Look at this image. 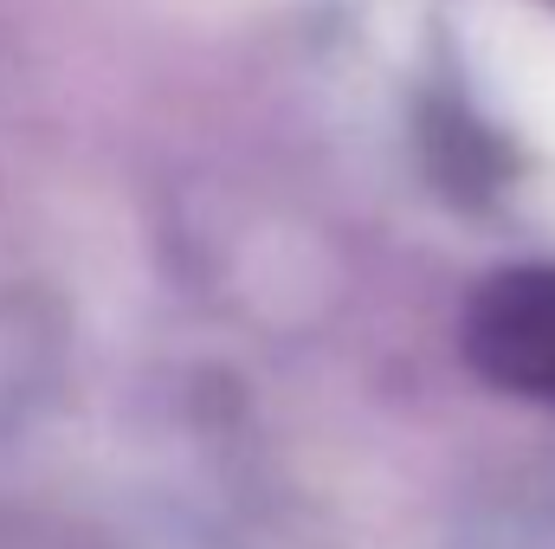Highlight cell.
<instances>
[{
    "mask_svg": "<svg viewBox=\"0 0 555 549\" xmlns=\"http://www.w3.org/2000/svg\"><path fill=\"white\" fill-rule=\"evenodd\" d=\"M465 65L485 104L555 155V20L524 0H485L465 20Z\"/></svg>",
    "mask_w": 555,
    "mask_h": 549,
    "instance_id": "obj_1",
    "label": "cell"
}]
</instances>
